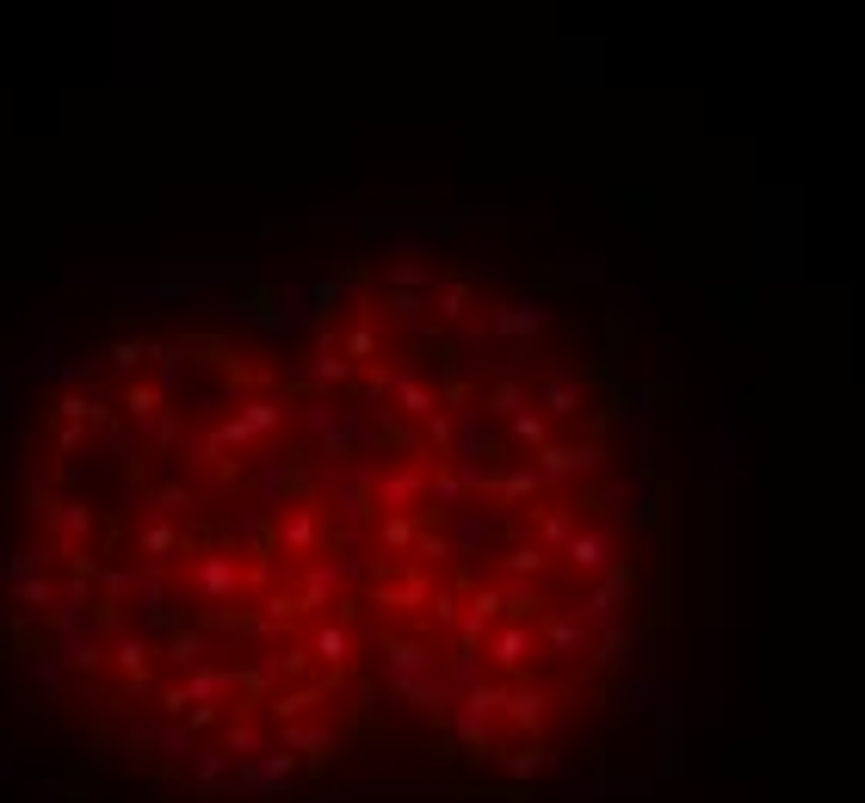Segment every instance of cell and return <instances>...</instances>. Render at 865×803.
Segmentation results:
<instances>
[{"label": "cell", "mask_w": 865, "mask_h": 803, "mask_svg": "<svg viewBox=\"0 0 865 803\" xmlns=\"http://www.w3.org/2000/svg\"><path fill=\"white\" fill-rule=\"evenodd\" d=\"M167 655H173L180 668H205V630H173Z\"/></svg>", "instance_id": "obj_2"}, {"label": "cell", "mask_w": 865, "mask_h": 803, "mask_svg": "<svg viewBox=\"0 0 865 803\" xmlns=\"http://www.w3.org/2000/svg\"><path fill=\"white\" fill-rule=\"evenodd\" d=\"M68 662H75V668H99V637L75 630V643H68Z\"/></svg>", "instance_id": "obj_7"}, {"label": "cell", "mask_w": 865, "mask_h": 803, "mask_svg": "<svg viewBox=\"0 0 865 803\" xmlns=\"http://www.w3.org/2000/svg\"><path fill=\"white\" fill-rule=\"evenodd\" d=\"M180 538H173V525H142V556H161V551H173Z\"/></svg>", "instance_id": "obj_8"}, {"label": "cell", "mask_w": 865, "mask_h": 803, "mask_svg": "<svg viewBox=\"0 0 865 803\" xmlns=\"http://www.w3.org/2000/svg\"><path fill=\"white\" fill-rule=\"evenodd\" d=\"M118 748H125L130 767H155V760H161V736H155V729H125Z\"/></svg>", "instance_id": "obj_1"}, {"label": "cell", "mask_w": 865, "mask_h": 803, "mask_svg": "<svg viewBox=\"0 0 865 803\" xmlns=\"http://www.w3.org/2000/svg\"><path fill=\"white\" fill-rule=\"evenodd\" d=\"M149 655H155V649L142 643V637H125V643H118V668H125L130 680H149Z\"/></svg>", "instance_id": "obj_4"}, {"label": "cell", "mask_w": 865, "mask_h": 803, "mask_svg": "<svg viewBox=\"0 0 865 803\" xmlns=\"http://www.w3.org/2000/svg\"><path fill=\"white\" fill-rule=\"evenodd\" d=\"M125 409H130V414H137V421H142V426H149V421H155V414H161V409H167V395H161V390H155V383H137V390H130V395H125Z\"/></svg>", "instance_id": "obj_3"}, {"label": "cell", "mask_w": 865, "mask_h": 803, "mask_svg": "<svg viewBox=\"0 0 865 803\" xmlns=\"http://www.w3.org/2000/svg\"><path fill=\"white\" fill-rule=\"evenodd\" d=\"M13 599H25V606H56V587L32 575V582H13Z\"/></svg>", "instance_id": "obj_6"}, {"label": "cell", "mask_w": 865, "mask_h": 803, "mask_svg": "<svg viewBox=\"0 0 865 803\" xmlns=\"http://www.w3.org/2000/svg\"><path fill=\"white\" fill-rule=\"evenodd\" d=\"M63 532H68V538H63V551L75 556V538H80V532H94V507H80V501H63Z\"/></svg>", "instance_id": "obj_5"}]
</instances>
